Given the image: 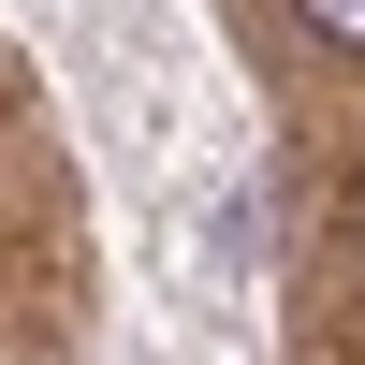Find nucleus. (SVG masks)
I'll return each instance as SVG.
<instances>
[{
  "mask_svg": "<svg viewBox=\"0 0 365 365\" xmlns=\"http://www.w3.org/2000/svg\"><path fill=\"white\" fill-rule=\"evenodd\" d=\"M292 15H307L322 44H365V0H292Z\"/></svg>",
  "mask_w": 365,
  "mask_h": 365,
  "instance_id": "f257e3e1",
  "label": "nucleus"
}]
</instances>
